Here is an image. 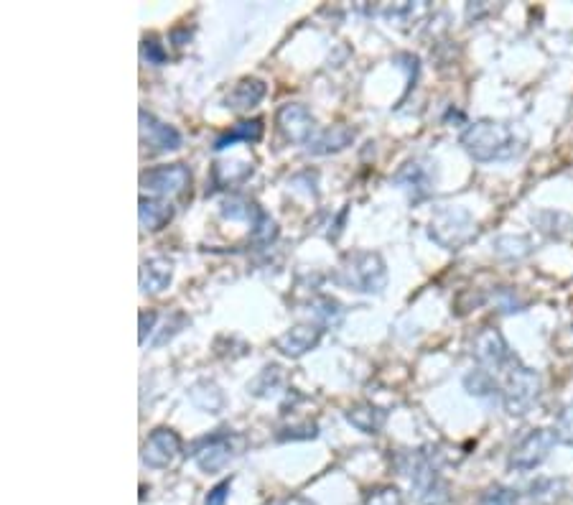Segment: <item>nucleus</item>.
I'll return each mask as SVG.
<instances>
[{
	"mask_svg": "<svg viewBox=\"0 0 573 505\" xmlns=\"http://www.w3.org/2000/svg\"><path fill=\"white\" fill-rule=\"evenodd\" d=\"M230 490H232V477H227V480H222V483H217L212 490H209L204 505H227Z\"/></svg>",
	"mask_w": 573,
	"mask_h": 505,
	"instance_id": "nucleus-33",
	"label": "nucleus"
},
{
	"mask_svg": "<svg viewBox=\"0 0 573 505\" xmlns=\"http://www.w3.org/2000/svg\"><path fill=\"white\" fill-rule=\"evenodd\" d=\"M316 434H319V426H316L314 421H304L301 426H286V429H281L278 439H281V442H288V439L298 442V439H314Z\"/></svg>",
	"mask_w": 573,
	"mask_h": 505,
	"instance_id": "nucleus-31",
	"label": "nucleus"
},
{
	"mask_svg": "<svg viewBox=\"0 0 573 505\" xmlns=\"http://www.w3.org/2000/svg\"><path fill=\"white\" fill-rule=\"evenodd\" d=\"M311 312H314V317L319 319L324 327H339L344 319V307L337 299H332V296H319V299H314Z\"/></svg>",
	"mask_w": 573,
	"mask_h": 505,
	"instance_id": "nucleus-25",
	"label": "nucleus"
},
{
	"mask_svg": "<svg viewBox=\"0 0 573 505\" xmlns=\"http://www.w3.org/2000/svg\"><path fill=\"white\" fill-rule=\"evenodd\" d=\"M250 238H253V243L258 245H270L273 240L278 238V225L276 220L268 215V212H263V215L258 217V222L253 225V233H250Z\"/></svg>",
	"mask_w": 573,
	"mask_h": 505,
	"instance_id": "nucleus-28",
	"label": "nucleus"
},
{
	"mask_svg": "<svg viewBox=\"0 0 573 505\" xmlns=\"http://www.w3.org/2000/svg\"><path fill=\"white\" fill-rule=\"evenodd\" d=\"M181 454V437L174 429H156V432L148 434V439L143 442L141 460L143 465L153 467V470H163V467L174 465V460Z\"/></svg>",
	"mask_w": 573,
	"mask_h": 505,
	"instance_id": "nucleus-10",
	"label": "nucleus"
},
{
	"mask_svg": "<svg viewBox=\"0 0 573 505\" xmlns=\"http://www.w3.org/2000/svg\"><path fill=\"white\" fill-rule=\"evenodd\" d=\"M174 279V261L171 258H148L141 266V291L143 294H161L169 289Z\"/></svg>",
	"mask_w": 573,
	"mask_h": 505,
	"instance_id": "nucleus-16",
	"label": "nucleus"
},
{
	"mask_svg": "<svg viewBox=\"0 0 573 505\" xmlns=\"http://www.w3.org/2000/svg\"><path fill=\"white\" fill-rule=\"evenodd\" d=\"M156 319H158L156 312H141V335H138V342H141V345H146L148 335L153 332V324H156Z\"/></svg>",
	"mask_w": 573,
	"mask_h": 505,
	"instance_id": "nucleus-34",
	"label": "nucleus"
},
{
	"mask_svg": "<svg viewBox=\"0 0 573 505\" xmlns=\"http://www.w3.org/2000/svg\"><path fill=\"white\" fill-rule=\"evenodd\" d=\"M461 146L479 164H489V161H507L523 151L520 138H517L515 128L500 120H477L461 133Z\"/></svg>",
	"mask_w": 573,
	"mask_h": 505,
	"instance_id": "nucleus-1",
	"label": "nucleus"
},
{
	"mask_svg": "<svg viewBox=\"0 0 573 505\" xmlns=\"http://www.w3.org/2000/svg\"><path fill=\"white\" fill-rule=\"evenodd\" d=\"M553 432H556L558 442L573 447V401L563 406V411L556 419V429H553Z\"/></svg>",
	"mask_w": 573,
	"mask_h": 505,
	"instance_id": "nucleus-30",
	"label": "nucleus"
},
{
	"mask_svg": "<svg viewBox=\"0 0 573 505\" xmlns=\"http://www.w3.org/2000/svg\"><path fill=\"white\" fill-rule=\"evenodd\" d=\"M141 57H143V62H148V64H163V62H166V52H163V46L158 44L156 39H143Z\"/></svg>",
	"mask_w": 573,
	"mask_h": 505,
	"instance_id": "nucleus-32",
	"label": "nucleus"
},
{
	"mask_svg": "<svg viewBox=\"0 0 573 505\" xmlns=\"http://www.w3.org/2000/svg\"><path fill=\"white\" fill-rule=\"evenodd\" d=\"M365 505H403V493L393 485H380L367 493Z\"/></svg>",
	"mask_w": 573,
	"mask_h": 505,
	"instance_id": "nucleus-29",
	"label": "nucleus"
},
{
	"mask_svg": "<svg viewBox=\"0 0 573 505\" xmlns=\"http://www.w3.org/2000/svg\"><path fill=\"white\" fill-rule=\"evenodd\" d=\"M540 388L543 381L533 368H525L515 360L510 368L505 370V383H502V406L510 416H525L530 414L535 403L540 398Z\"/></svg>",
	"mask_w": 573,
	"mask_h": 505,
	"instance_id": "nucleus-5",
	"label": "nucleus"
},
{
	"mask_svg": "<svg viewBox=\"0 0 573 505\" xmlns=\"http://www.w3.org/2000/svg\"><path fill=\"white\" fill-rule=\"evenodd\" d=\"M138 217H141V225L143 230H151V233H156V230H161V227H166L171 222V217H174V207L169 205V202H163V199H151V197H143L141 205H138Z\"/></svg>",
	"mask_w": 573,
	"mask_h": 505,
	"instance_id": "nucleus-19",
	"label": "nucleus"
},
{
	"mask_svg": "<svg viewBox=\"0 0 573 505\" xmlns=\"http://www.w3.org/2000/svg\"><path fill=\"white\" fill-rule=\"evenodd\" d=\"M520 503V495L517 490L505 488V485H492L482 493L479 498V505H517Z\"/></svg>",
	"mask_w": 573,
	"mask_h": 505,
	"instance_id": "nucleus-27",
	"label": "nucleus"
},
{
	"mask_svg": "<svg viewBox=\"0 0 573 505\" xmlns=\"http://www.w3.org/2000/svg\"><path fill=\"white\" fill-rule=\"evenodd\" d=\"M495 250L497 256L502 258H523L530 253V240L528 238H512V235H502V238L495 240Z\"/></svg>",
	"mask_w": 573,
	"mask_h": 505,
	"instance_id": "nucleus-26",
	"label": "nucleus"
},
{
	"mask_svg": "<svg viewBox=\"0 0 573 505\" xmlns=\"http://www.w3.org/2000/svg\"><path fill=\"white\" fill-rule=\"evenodd\" d=\"M339 281L347 289L360 291V294H380L388 284V266L380 253L372 250H354L347 253L339 266Z\"/></svg>",
	"mask_w": 573,
	"mask_h": 505,
	"instance_id": "nucleus-2",
	"label": "nucleus"
},
{
	"mask_svg": "<svg viewBox=\"0 0 573 505\" xmlns=\"http://www.w3.org/2000/svg\"><path fill=\"white\" fill-rule=\"evenodd\" d=\"M263 138V120H242V123L232 125V131L222 133V136H217V141H214V151H225V148L235 146L237 141H248V143H255Z\"/></svg>",
	"mask_w": 573,
	"mask_h": 505,
	"instance_id": "nucleus-21",
	"label": "nucleus"
},
{
	"mask_svg": "<svg viewBox=\"0 0 573 505\" xmlns=\"http://www.w3.org/2000/svg\"><path fill=\"white\" fill-rule=\"evenodd\" d=\"M472 352L482 368H489V373H492V370H507L517 360L510 352V345H507V340L502 337V332L495 330V327L479 330V335L474 337Z\"/></svg>",
	"mask_w": 573,
	"mask_h": 505,
	"instance_id": "nucleus-8",
	"label": "nucleus"
},
{
	"mask_svg": "<svg viewBox=\"0 0 573 505\" xmlns=\"http://www.w3.org/2000/svg\"><path fill=\"white\" fill-rule=\"evenodd\" d=\"M403 472L408 475L411 490L416 493V500L421 505H446L449 503V488H446L444 477L439 467L426 452H413L405 457Z\"/></svg>",
	"mask_w": 573,
	"mask_h": 505,
	"instance_id": "nucleus-4",
	"label": "nucleus"
},
{
	"mask_svg": "<svg viewBox=\"0 0 573 505\" xmlns=\"http://www.w3.org/2000/svg\"><path fill=\"white\" fill-rule=\"evenodd\" d=\"M393 182L408 192L411 202H423V199L431 197L436 176H433L431 164H426V161H408V164L400 166L398 174L393 176Z\"/></svg>",
	"mask_w": 573,
	"mask_h": 505,
	"instance_id": "nucleus-12",
	"label": "nucleus"
},
{
	"mask_svg": "<svg viewBox=\"0 0 573 505\" xmlns=\"http://www.w3.org/2000/svg\"><path fill=\"white\" fill-rule=\"evenodd\" d=\"M556 432H548V429H533L528 437H523L520 442L512 447L510 452V470L515 472H530L535 467H540L545 462V457L551 454L553 444H556Z\"/></svg>",
	"mask_w": 573,
	"mask_h": 505,
	"instance_id": "nucleus-7",
	"label": "nucleus"
},
{
	"mask_svg": "<svg viewBox=\"0 0 573 505\" xmlns=\"http://www.w3.org/2000/svg\"><path fill=\"white\" fill-rule=\"evenodd\" d=\"M138 118H141L143 146H148L151 151H158V154H166V151H176V148H181V133L176 131L174 125L163 123V120H158L156 115L148 113V110H141Z\"/></svg>",
	"mask_w": 573,
	"mask_h": 505,
	"instance_id": "nucleus-13",
	"label": "nucleus"
},
{
	"mask_svg": "<svg viewBox=\"0 0 573 505\" xmlns=\"http://www.w3.org/2000/svg\"><path fill=\"white\" fill-rule=\"evenodd\" d=\"M189 398L199 411H204V414H220V411L225 409V393H222L220 386L212 381L194 383V388L189 391Z\"/></svg>",
	"mask_w": 573,
	"mask_h": 505,
	"instance_id": "nucleus-20",
	"label": "nucleus"
},
{
	"mask_svg": "<svg viewBox=\"0 0 573 505\" xmlns=\"http://www.w3.org/2000/svg\"><path fill=\"white\" fill-rule=\"evenodd\" d=\"M321 335H324V330L319 324H296L293 330L278 337L276 350H281L286 358H304L306 352L319 345Z\"/></svg>",
	"mask_w": 573,
	"mask_h": 505,
	"instance_id": "nucleus-14",
	"label": "nucleus"
},
{
	"mask_svg": "<svg viewBox=\"0 0 573 505\" xmlns=\"http://www.w3.org/2000/svg\"><path fill=\"white\" fill-rule=\"evenodd\" d=\"M464 388L477 398H495L497 393L502 396V388L497 386L495 375L489 373V370H474V373H469L467 378H464Z\"/></svg>",
	"mask_w": 573,
	"mask_h": 505,
	"instance_id": "nucleus-24",
	"label": "nucleus"
},
{
	"mask_svg": "<svg viewBox=\"0 0 573 505\" xmlns=\"http://www.w3.org/2000/svg\"><path fill=\"white\" fill-rule=\"evenodd\" d=\"M268 92L263 80L258 77H245V80L237 82L230 90V95L225 97V108L235 110V113H242V110H250L260 103Z\"/></svg>",
	"mask_w": 573,
	"mask_h": 505,
	"instance_id": "nucleus-17",
	"label": "nucleus"
},
{
	"mask_svg": "<svg viewBox=\"0 0 573 505\" xmlns=\"http://www.w3.org/2000/svg\"><path fill=\"white\" fill-rule=\"evenodd\" d=\"M278 505H314L309 498H304V495H291V498H283Z\"/></svg>",
	"mask_w": 573,
	"mask_h": 505,
	"instance_id": "nucleus-35",
	"label": "nucleus"
},
{
	"mask_svg": "<svg viewBox=\"0 0 573 505\" xmlns=\"http://www.w3.org/2000/svg\"><path fill=\"white\" fill-rule=\"evenodd\" d=\"M222 217H227V220H235V222H250V227L258 222V217L263 215V210H260L255 202H250V199H242V197H230L222 202Z\"/></svg>",
	"mask_w": 573,
	"mask_h": 505,
	"instance_id": "nucleus-23",
	"label": "nucleus"
},
{
	"mask_svg": "<svg viewBox=\"0 0 573 505\" xmlns=\"http://www.w3.org/2000/svg\"><path fill=\"white\" fill-rule=\"evenodd\" d=\"M191 182V171L184 164H171V166H158V169L146 171L141 174V187L148 192L158 194V197H174L181 194Z\"/></svg>",
	"mask_w": 573,
	"mask_h": 505,
	"instance_id": "nucleus-11",
	"label": "nucleus"
},
{
	"mask_svg": "<svg viewBox=\"0 0 573 505\" xmlns=\"http://www.w3.org/2000/svg\"><path fill=\"white\" fill-rule=\"evenodd\" d=\"M283 383H286L283 370L278 368V365H265V368L260 370L258 378H255V381L248 386V391L258 398H270V396H278V393H281Z\"/></svg>",
	"mask_w": 573,
	"mask_h": 505,
	"instance_id": "nucleus-22",
	"label": "nucleus"
},
{
	"mask_svg": "<svg viewBox=\"0 0 573 505\" xmlns=\"http://www.w3.org/2000/svg\"><path fill=\"white\" fill-rule=\"evenodd\" d=\"M428 238L444 250H461L477 238V222L464 207H441L428 222Z\"/></svg>",
	"mask_w": 573,
	"mask_h": 505,
	"instance_id": "nucleus-3",
	"label": "nucleus"
},
{
	"mask_svg": "<svg viewBox=\"0 0 573 505\" xmlns=\"http://www.w3.org/2000/svg\"><path fill=\"white\" fill-rule=\"evenodd\" d=\"M242 449V437L230 432H217L212 437L199 439L194 447H191V460L197 462L202 472H220L230 465V460H235Z\"/></svg>",
	"mask_w": 573,
	"mask_h": 505,
	"instance_id": "nucleus-6",
	"label": "nucleus"
},
{
	"mask_svg": "<svg viewBox=\"0 0 573 505\" xmlns=\"http://www.w3.org/2000/svg\"><path fill=\"white\" fill-rule=\"evenodd\" d=\"M276 123L278 131L283 133L286 141L301 143V146H309L311 138L319 133V128H316V118L311 115V110L301 103L281 105L276 113Z\"/></svg>",
	"mask_w": 573,
	"mask_h": 505,
	"instance_id": "nucleus-9",
	"label": "nucleus"
},
{
	"mask_svg": "<svg viewBox=\"0 0 573 505\" xmlns=\"http://www.w3.org/2000/svg\"><path fill=\"white\" fill-rule=\"evenodd\" d=\"M344 419L362 434H380V429L388 421V411L375 406V403H354L344 411Z\"/></svg>",
	"mask_w": 573,
	"mask_h": 505,
	"instance_id": "nucleus-18",
	"label": "nucleus"
},
{
	"mask_svg": "<svg viewBox=\"0 0 573 505\" xmlns=\"http://www.w3.org/2000/svg\"><path fill=\"white\" fill-rule=\"evenodd\" d=\"M354 138H357V131L349 128V125H334V128H326V131H319L311 143L306 146V151L314 156H329V154H339L347 146H352Z\"/></svg>",
	"mask_w": 573,
	"mask_h": 505,
	"instance_id": "nucleus-15",
	"label": "nucleus"
}]
</instances>
